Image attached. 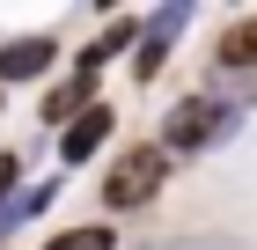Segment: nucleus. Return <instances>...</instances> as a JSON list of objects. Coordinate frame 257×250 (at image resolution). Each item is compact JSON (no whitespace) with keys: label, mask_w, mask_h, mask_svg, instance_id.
Instances as JSON below:
<instances>
[{"label":"nucleus","mask_w":257,"mask_h":250,"mask_svg":"<svg viewBox=\"0 0 257 250\" xmlns=\"http://www.w3.org/2000/svg\"><path fill=\"white\" fill-rule=\"evenodd\" d=\"M88 96H96V81H81V74H74L66 89H52V96H44V111H37V118H44V125H74V118L88 111Z\"/></svg>","instance_id":"6e6552de"},{"label":"nucleus","mask_w":257,"mask_h":250,"mask_svg":"<svg viewBox=\"0 0 257 250\" xmlns=\"http://www.w3.org/2000/svg\"><path fill=\"white\" fill-rule=\"evenodd\" d=\"M235 125H242V103L235 96H184L177 111L162 118V147L169 154H198V147H220Z\"/></svg>","instance_id":"f257e3e1"},{"label":"nucleus","mask_w":257,"mask_h":250,"mask_svg":"<svg viewBox=\"0 0 257 250\" xmlns=\"http://www.w3.org/2000/svg\"><path fill=\"white\" fill-rule=\"evenodd\" d=\"M184 22H191V8H162V15L140 30V59H133V74H140V81H155V74H162V59H169V44H177Z\"/></svg>","instance_id":"7ed1b4c3"},{"label":"nucleus","mask_w":257,"mask_h":250,"mask_svg":"<svg viewBox=\"0 0 257 250\" xmlns=\"http://www.w3.org/2000/svg\"><path fill=\"white\" fill-rule=\"evenodd\" d=\"M44 250H118V228H103V221H88V228H66V235H52Z\"/></svg>","instance_id":"1a4fd4ad"},{"label":"nucleus","mask_w":257,"mask_h":250,"mask_svg":"<svg viewBox=\"0 0 257 250\" xmlns=\"http://www.w3.org/2000/svg\"><path fill=\"white\" fill-rule=\"evenodd\" d=\"M110 125H118V118L103 111V103H88V111H81L74 125L59 133V162H88V154H96L103 140H110Z\"/></svg>","instance_id":"20e7f679"},{"label":"nucleus","mask_w":257,"mask_h":250,"mask_svg":"<svg viewBox=\"0 0 257 250\" xmlns=\"http://www.w3.org/2000/svg\"><path fill=\"white\" fill-rule=\"evenodd\" d=\"M162 177H169V147H125L118 154V170L103 177V206L110 213H125V206H147V199L162 192Z\"/></svg>","instance_id":"f03ea898"},{"label":"nucleus","mask_w":257,"mask_h":250,"mask_svg":"<svg viewBox=\"0 0 257 250\" xmlns=\"http://www.w3.org/2000/svg\"><path fill=\"white\" fill-rule=\"evenodd\" d=\"M52 52H59L52 37H15V44H0V81H37L44 66H52Z\"/></svg>","instance_id":"423d86ee"},{"label":"nucleus","mask_w":257,"mask_h":250,"mask_svg":"<svg viewBox=\"0 0 257 250\" xmlns=\"http://www.w3.org/2000/svg\"><path fill=\"white\" fill-rule=\"evenodd\" d=\"M133 37H140V22H133V15H118V22H110L96 44H88V52H81V81H96V74H103V66H110V59H118Z\"/></svg>","instance_id":"0eeeda50"},{"label":"nucleus","mask_w":257,"mask_h":250,"mask_svg":"<svg viewBox=\"0 0 257 250\" xmlns=\"http://www.w3.org/2000/svg\"><path fill=\"white\" fill-rule=\"evenodd\" d=\"M213 66H220V74H257V15H242V22H228V30H220Z\"/></svg>","instance_id":"39448f33"},{"label":"nucleus","mask_w":257,"mask_h":250,"mask_svg":"<svg viewBox=\"0 0 257 250\" xmlns=\"http://www.w3.org/2000/svg\"><path fill=\"white\" fill-rule=\"evenodd\" d=\"M15 177H22V162H15V154H0V199L15 192Z\"/></svg>","instance_id":"9d476101"}]
</instances>
